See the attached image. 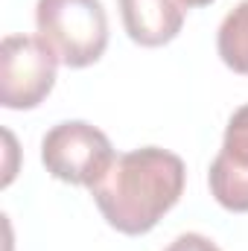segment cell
Wrapping results in <instances>:
<instances>
[{
  "instance_id": "7a4b0ae2",
  "label": "cell",
  "mask_w": 248,
  "mask_h": 251,
  "mask_svg": "<svg viewBox=\"0 0 248 251\" xmlns=\"http://www.w3.org/2000/svg\"><path fill=\"white\" fill-rule=\"evenodd\" d=\"M35 26L64 67H88L108 47V15L99 0H38Z\"/></svg>"
},
{
  "instance_id": "8992f818",
  "label": "cell",
  "mask_w": 248,
  "mask_h": 251,
  "mask_svg": "<svg viewBox=\"0 0 248 251\" xmlns=\"http://www.w3.org/2000/svg\"><path fill=\"white\" fill-rule=\"evenodd\" d=\"M128 38L140 47L170 44L184 24L181 0H117Z\"/></svg>"
},
{
  "instance_id": "52a82bcc",
  "label": "cell",
  "mask_w": 248,
  "mask_h": 251,
  "mask_svg": "<svg viewBox=\"0 0 248 251\" xmlns=\"http://www.w3.org/2000/svg\"><path fill=\"white\" fill-rule=\"evenodd\" d=\"M216 50L234 73L248 76V0L225 15L216 35Z\"/></svg>"
},
{
  "instance_id": "9c48e42d",
  "label": "cell",
  "mask_w": 248,
  "mask_h": 251,
  "mask_svg": "<svg viewBox=\"0 0 248 251\" xmlns=\"http://www.w3.org/2000/svg\"><path fill=\"white\" fill-rule=\"evenodd\" d=\"M207 3H213V0H181V6H187V9H196V6H207Z\"/></svg>"
},
{
  "instance_id": "6da1fadb",
  "label": "cell",
  "mask_w": 248,
  "mask_h": 251,
  "mask_svg": "<svg viewBox=\"0 0 248 251\" xmlns=\"http://www.w3.org/2000/svg\"><path fill=\"white\" fill-rule=\"evenodd\" d=\"M184 161L161 146H143L117 155L108 173L91 187L105 222L120 234L152 231L184 193Z\"/></svg>"
},
{
  "instance_id": "3957f363",
  "label": "cell",
  "mask_w": 248,
  "mask_h": 251,
  "mask_svg": "<svg viewBox=\"0 0 248 251\" xmlns=\"http://www.w3.org/2000/svg\"><path fill=\"white\" fill-rule=\"evenodd\" d=\"M111 140L85 120H64L41 140V161L47 173L76 187H94L114 164Z\"/></svg>"
},
{
  "instance_id": "277c9868",
  "label": "cell",
  "mask_w": 248,
  "mask_h": 251,
  "mask_svg": "<svg viewBox=\"0 0 248 251\" xmlns=\"http://www.w3.org/2000/svg\"><path fill=\"white\" fill-rule=\"evenodd\" d=\"M59 59L35 35H6L0 44V102L24 111L47 100L56 85Z\"/></svg>"
},
{
  "instance_id": "ba28073f",
  "label": "cell",
  "mask_w": 248,
  "mask_h": 251,
  "mask_svg": "<svg viewBox=\"0 0 248 251\" xmlns=\"http://www.w3.org/2000/svg\"><path fill=\"white\" fill-rule=\"evenodd\" d=\"M164 251H219V246L213 240L201 237V234H181V237H175Z\"/></svg>"
},
{
  "instance_id": "5b68a950",
  "label": "cell",
  "mask_w": 248,
  "mask_h": 251,
  "mask_svg": "<svg viewBox=\"0 0 248 251\" xmlns=\"http://www.w3.org/2000/svg\"><path fill=\"white\" fill-rule=\"evenodd\" d=\"M210 193L234 213H248V111L237 108L228 120L219 155L210 164Z\"/></svg>"
},
{
  "instance_id": "30bf717a",
  "label": "cell",
  "mask_w": 248,
  "mask_h": 251,
  "mask_svg": "<svg viewBox=\"0 0 248 251\" xmlns=\"http://www.w3.org/2000/svg\"><path fill=\"white\" fill-rule=\"evenodd\" d=\"M243 108H246V111H248V105H243Z\"/></svg>"
}]
</instances>
